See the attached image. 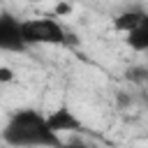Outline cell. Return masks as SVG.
<instances>
[{
	"label": "cell",
	"mask_w": 148,
	"mask_h": 148,
	"mask_svg": "<svg viewBox=\"0 0 148 148\" xmlns=\"http://www.w3.org/2000/svg\"><path fill=\"white\" fill-rule=\"evenodd\" d=\"M0 136L9 146L18 148H58L62 146V139L49 127L46 116L37 109H16L7 118L5 127L0 130Z\"/></svg>",
	"instance_id": "1"
},
{
	"label": "cell",
	"mask_w": 148,
	"mask_h": 148,
	"mask_svg": "<svg viewBox=\"0 0 148 148\" xmlns=\"http://www.w3.org/2000/svg\"><path fill=\"white\" fill-rule=\"evenodd\" d=\"M21 30L28 49L39 44H67V32L56 18H21Z\"/></svg>",
	"instance_id": "2"
},
{
	"label": "cell",
	"mask_w": 148,
	"mask_h": 148,
	"mask_svg": "<svg viewBox=\"0 0 148 148\" xmlns=\"http://www.w3.org/2000/svg\"><path fill=\"white\" fill-rule=\"evenodd\" d=\"M0 51L5 53H25L28 44L23 39L21 18L7 9H0Z\"/></svg>",
	"instance_id": "3"
},
{
	"label": "cell",
	"mask_w": 148,
	"mask_h": 148,
	"mask_svg": "<svg viewBox=\"0 0 148 148\" xmlns=\"http://www.w3.org/2000/svg\"><path fill=\"white\" fill-rule=\"evenodd\" d=\"M46 123L56 134H60V132H83V123L74 116V111L69 106H58L56 111L46 113Z\"/></svg>",
	"instance_id": "4"
},
{
	"label": "cell",
	"mask_w": 148,
	"mask_h": 148,
	"mask_svg": "<svg viewBox=\"0 0 148 148\" xmlns=\"http://www.w3.org/2000/svg\"><path fill=\"white\" fill-rule=\"evenodd\" d=\"M141 23H148V14H146V9H143V7H130V9L120 12V14L113 18V30H118V32H127V30L141 25Z\"/></svg>",
	"instance_id": "5"
},
{
	"label": "cell",
	"mask_w": 148,
	"mask_h": 148,
	"mask_svg": "<svg viewBox=\"0 0 148 148\" xmlns=\"http://www.w3.org/2000/svg\"><path fill=\"white\" fill-rule=\"evenodd\" d=\"M125 42H127V46H130L132 51H136V53L148 51V23H141V25L127 30V32H125Z\"/></svg>",
	"instance_id": "6"
},
{
	"label": "cell",
	"mask_w": 148,
	"mask_h": 148,
	"mask_svg": "<svg viewBox=\"0 0 148 148\" xmlns=\"http://www.w3.org/2000/svg\"><path fill=\"white\" fill-rule=\"evenodd\" d=\"M125 79L130 83H136V86H143L146 79H148V67L146 65H132L127 72H125Z\"/></svg>",
	"instance_id": "7"
},
{
	"label": "cell",
	"mask_w": 148,
	"mask_h": 148,
	"mask_svg": "<svg viewBox=\"0 0 148 148\" xmlns=\"http://www.w3.org/2000/svg\"><path fill=\"white\" fill-rule=\"evenodd\" d=\"M132 104H134V97H132L130 92H125V90H118V92H116V106H118L120 111L130 109Z\"/></svg>",
	"instance_id": "8"
},
{
	"label": "cell",
	"mask_w": 148,
	"mask_h": 148,
	"mask_svg": "<svg viewBox=\"0 0 148 148\" xmlns=\"http://www.w3.org/2000/svg\"><path fill=\"white\" fill-rule=\"evenodd\" d=\"M72 12V2L69 0H58L56 2V16H62V14H69Z\"/></svg>",
	"instance_id": "9"
},
{
	"label": "cell",
	"mask_w": 148,
	"mask_h": 148,
	"mask_svg": "<svg viewBox=\"0 0 148 148\" xmlns=\"http://www.w3.org/2000/svg\"><path fill=\"white\" fill-rule=\"evenodd\" d=\"M14 81V72L9 67H0V83H9Z\"/></svg>",
	"instance_id": "10"
},
{
	"label": "cell",
	"mask_w": 148,
	"mask_h": 148,
	"mask_svg": "<svg viewBox=\"0 0 148 148\" xmlns=\"http://www.w3.org/2000/svg\"><path fill=\"white\" fill-rule=\"evenodd\" d=\"M30 2H42V0H30ZM56 2H58V0H56ZM69 2H74V0H69Z\"/></svg>",
	"instance_id": "11"
}]
</instances>
